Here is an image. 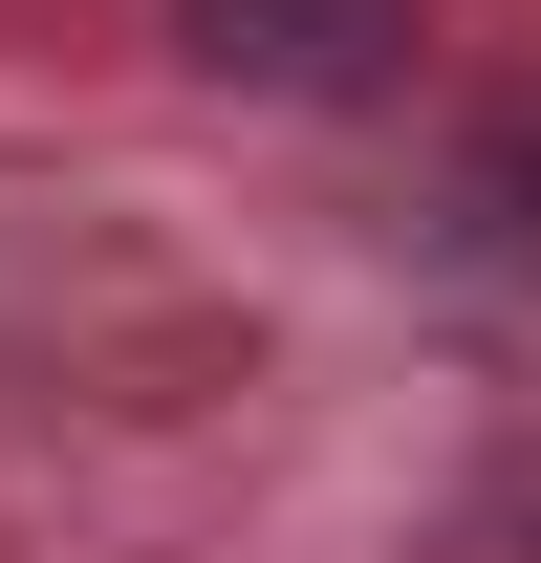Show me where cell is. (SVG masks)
I'll use <instances>...</instances> for the list:
<instances>
[{"instance_id": "obj_1", "label": "cell", "mask_w": 541, "mask_h": 563, "mask_svg": "<svg viewBox=\"0 0 541 563\" xmlns=\"http://www.w3.org/2000/svg\"><path fill=\"white\" fill-rule=\"evenodd\" d=\"M411 44H433L411 0H174V66L239 109H390Z\"/></svg>"}, {"instance_id": "obj_2", "label": "cell", "mask_w": 541, "mask_h": 563, "mask_svg": "<svg viewBox=\"0 0 541 563\" xmlns=\"http://www.w3.org/2000/svg\"><path fill=\"white\" fill-rule=\"evenodd\" d=\"M455 217H476V239H498V261L541 282V109H498V131H476V174H455Z\"/></svg>"}]
</instances>
